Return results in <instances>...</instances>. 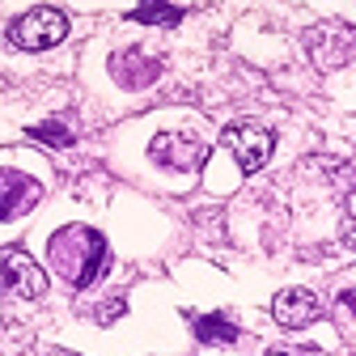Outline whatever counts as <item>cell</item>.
Wrapping results in <instances>:
<instances>
[{
  "instance_id": "cell-1",
  "label": "cell",
  "mask_w": 356,
  "mask_h": 356,
  "mask_svg": "<svg viewBox=\"0 0 356 356\" xmlns=\"http://www.w3.org/2000/svg\"><path fill=\"white\" fill-rule=\"evenodd\" d=\"M51 263H56V272L85 289V284H94L102 272H106V263H111V250H106V238L94 234V229H85V225H68L51 238Z\"/></svg>"
},
{
  "instance_id": "cell-2",
  "label": "cell",
  "mask_w": 356,
  "mask_h": 356,
  "mask_svg": "<svg viewBox=\"0 0 356 356\" xmlns=\"http://www.w3.org/2000/svg\"><path fill=\"white\" fill-rule=\"evenodd\" d=\"M64 34H68V17L56 5H38L9 22V42L17 51H47L56 42H64Z\"/></svg>"
},
{
  "instance_id": "cell-3",
  "label": "cell",
  "mask_w": 356,
  "mask_h": 356,
  "mask_svg": "<svg viewBox=\"0 0 356 356\" xmlns=\"http://www.w3.org/2000/svg\"><path fill=\"white\" fill-rule=\"evenodd\" d=\"M305 51H309V60H314L318 72H335V68L356 60V30L343 26V22L314 26L305 34Z\"/></svg>"
},
{
  "instance_id": "cell-4",
  "label": "cell",
  "mask_w": 356,
  "mask_h": 356,
  "mask_svg": "<svg viewBox=\"0 0 356 356\" xmlns=\"http://www.w3.org/2000/svg\"><path fill=\"white\" fill-rule=\"evenodd\" d=\"M220 145H225V149L238 157L242 174H259L267 161H272V145H276V136H272L267 127H259V123H229V127H225V136H220Z\"/></svg>"
},
{
  "instance_id": "cell-5",
  "label": "cell",
  "mask_w": 356,
  "mask_h": 356,
  "mask_svg": "<svg viewBox=\"0 0 356 356\" xmlns=\"http://www.w3.org/2000/svg\"><path fill=\"white\" fill-rule=\"evenodd\" d=\"M0 289H9L17 297H42L47 293V276H42V267L26 250L0 246Z\"/></svg>"
},
{
  "instance_id": "cell-6",
  "label": "cell",
  "mask_w": 356,
  "mask_h": 356,
  "mask_svg": "<svg viewBox=\"0 0 356 356\" xmlns=\"http://www.w3.org/2000/svg\"><path fill=\"white\" fill-rule=\"evenodd\" d=\"M149 153L157 165L165 170H178V174H191L208 161V149L195 140V136H178V131H161V136L149 140Z\"/></svg>"
},
{
  "instance_id": "cell-7",
  "label": "cell",
  "mask_w": 356,
  "mask_h": 356,
  "mask_svg": "<svg viewBox=\"0 0 356 356\" xmlns=\"http://www.w3.org/2000/svg\"><path fill=\"white\" fill-rule=\"evenodd\" d=\"M272 314H276L280 327L297 331V327H309L323 314V301H318V293H309V289H280L276 301H272Z\"/></svg>"
},
{
  "instance_id": "cell-8",
  "label": "cell",
  "mask_w": 356,
  "mask_h": 356,
  "mask_svg": "<svg viewBox=\"0 0 356 356\" xmlns=\"http://www.w3.org/2000/svg\"><path fill=\"white\" fill-rule=\"evenodd\" d=\"M42 187L34 178L17 174V170H0V220H13V216H26L34 204H38Z\"/></svg>"
},
{
  "instance_id": "cell-9",
  "label": "cell",
  "mask_w": 356,
  "mask_h": 356,
  "mask_svg": "<svg viewBox=\"0 0 356 356\" xmlns=\"http://www.w3.org/2000/svg\"><path fill=\"white\" fill-rule=\"evenodd\" d=\"M111 72H115V81L123 89H145V85H153L161 76V60L140 56V51H123V56L111 60Z\"/></svg>"
},
{
  "instance_id": "cell-10",
  "label": "cell",
  "mask_w": 356,
  "mask_h": 356,
  "mask_svg": "<svg viewBox=\"0 0 356 356\" xmlns=\"http://www.w3.org/2000/svg\"><path fill=\"white\" fill-rule=\"evenodd\" d=\"M191 331L200 343H234L238 339V327L225 314H200V318H191Z\"/></svg>"
},
{
  "instance_id": "cell-11",
  "label": "cell",
  "mask_w": 356,
  "mask_h": 356,
  "mask_svg": "<svg viewBox=\"0 0 356 356\" xmlns=\"http://www.w3.org/2000/svg\"><path fill=\"white\" fill-rule=\"evenodd\" d=\"M131 22H145V26H178L183 22V9H174L170 0H140L131 9Z\"/></svg>"
},
{
  "instance_id": "cell-12",
  "label": "cell",
  "mask_w": 356,
  "mask_h": 356,
  "mask_svg": "<svg viewBox=\"0 0 356 356\" xmlns=\"http://www.w3.org/2000/svg\"><path fill=\"white\" fill-rule=\"evenodd\" d=\"M30 136H34V140H42V145H51V149H68V145H72V131H68L64 123H56V119L34 123V127H30Z\"/></svg>"
},
{
  "instance_id": "cell-13",
  "label": "cell",
  "mask_w": 356,
  "mask_h": 356,
  "mask_svg": "<svg viewBox=\"0 0 356 356\" xmlns=\"http://www.w3.org/2000/svg\"><path fill=\"white\" fill-rule=\"evenodd\" d=\"M343 246L356 250V187H352L348 200H343Z\"/></svg>"
},
{
  "instance_id": "cell-14",
  "label": "cell",
  "mask_w": 356,
  "mask_h": 356,
  "mask_svg": "<svg viewBox=\"0 0 356 356\" xmlns=\"http://www.w3.org/2000/svg\"><path fill=\"white\" fill-rule=\"evenodd\" d=\"M339 305H343V309H348V314H356V289H348V293H343V297H339Z\"/></svg>"
},
{
  "instance_id": "cell-15",
  "label": "cell",
  "mask_w": 356,
  "mask_h": 356,
  "mask_svg": "<svg viewBox=\"0 0 356 356\" xmlns=\"http://www.w3.org/2000/svg\"><path fill=\"white\" fill-rule=\"evenodd\" d=\"M272 356H289V352H272Z\"/></svg>"
}]
</instances>
